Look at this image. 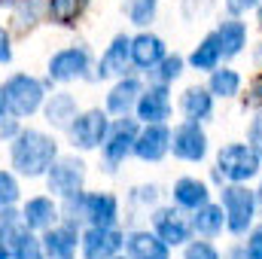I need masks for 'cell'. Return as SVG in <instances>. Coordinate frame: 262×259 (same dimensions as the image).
<instances>
[{"label": "cell", "mask_w": 262, "mask_h": 259, "mask_svg": "<svg viewBox=\"0 0 262 259\" xmlns=\"http://www.w3.org/2000/svg\"><path fill=\"white\" fill-rule=\"evenodd\" d=\"M134 201H140V204H146V201H156V186H140V189H134L131 195Z\"/></svg>", "instance_id": "obj_43"}, {"label": "cell", "mask_w": 262, "mask_h": 259, "mask_svg": "<svg viewBox=\"0 0 262 259\" xmlns=\"http://www.w3.org/2000/svg\"><path fill=\"white\" fill-rule=\"evenodd\" d=\"M134 110H137V119H140L143 125H149V122H165L168 113H171V95H168V85H165V82L149 85V89L140 95V101H137Z\"/></svg>", "instance_id": "obj_16"}, {"label": "cell", "mask_w": 262, "mask_h": 259, "mask_svg": "<svg viewBox=\"0 0 262 259\" xmlns=\"http://www.w3.org/2000/svg\"><path fill=\"white\" fill-rule=\"evenodd\" d=\"M259 153L250 143H229L216 156V177H226L232 183H247L259 174Z\"/></svg>", "instance_id": "obj_4"}, {"label": "cell", "mask_w": 262, "mask_h": 259, "mask_svg": "<svg viewBox=\"0 0 262 259\" xmlns=\"http://www.w3.org/2000/svg\"><path fill=\"white\" fill-rule=\"evenodd\" d=\"M21 226H25V223H21V210H15V207L0 210V241H9Z\"/></svg>", "instance_id": "obj_34"}, {"label": "cell", "mask_w": 262, "mask_h": 259, "mask_svg": "<svg viewBox=\"0 0 262 259\" xmlns=\"http://www.w3.org/2000/svg\"><path fill=\"white\" fill-rule=\"evenodd\" d=\"M89 70H92V52L85 46H67L49 58V79L52 82L82 79V76H89Z\"/></svg>", "instance_id": "obj_9"}, {"label": "cell", "mask_w": 262, "mask_h": 259, "mask_svg": "<svg viewBox=\"0 0 262 259\" xmlns=\"http://www.w3.org/2000/svg\"><path fill=\"white\" fill-rule=\"evenodd\" d=\"M244 259H262V226H256L247 235V247H244Z\"/></svg>", "instance_id": "obj_37"}, {"label": "cell", "mask_w": 262, "mask_h": 259, "mask_svg": "<svg viewBox=\"0 0 262 259\" xmlns=\"http://www.w3.org/2000/svg\"><path fill=\"white\" fill-rule=\"evenodd\" d=\"M256 6H259V0H226V9H229L232 15H241V12L256 9Z\"/></svg>", "instance_id": "obj_39"}, {"label": "cell", "mask_w": 262, "mask_h": 259, "mask_svg": "<svg viewBox=\"0 0 262 259\" xmlns=\"http://www.w3.org/2000/svg\"><path fill=\"white\" fill-rule=\"evenodd\" d=\"M216 37H220L223 58H235V55L247 46V28H244V21H235V18L223 21V25L216 28Z\"/></svg>", "instance_id": "obj_24"}, {"label": "cell", "mask_w": 262, "mask_h": 259, "mask_svg": "<svg viewBox=\"0 0 262 259\" xmlns=\"http://www.w3.org/2000/svg\"><path fill=\"white\" fill-rule=\"evenodd\" d=\"M70 143L79 146V149H98L104 146L107 134H110V119L104 110H85V113H76V119L70 122Z\"/></svg>", "instance_id": "obj_6"}, {"label": "cell", "mask_w": 262, "mask_h": 259, "mask_svg": "<svg viewBox=\"0 0 262 259\" xmlns=\"http://www.w3.org/2000/svg\"><path fill=\"white\" fill-rule=\"evenodd\" d=\"M18 131H21V128H18L15 116H12V119H3V122H0V140H12Z\"/></svg>", "instance_id": "obj_41"}, {"label": "cell", "mask_w": 262, "mask_h": 259, "mask_svg": "<svg viewBox=\"0 0 262 259\" xmlns=\"http://www.w3.org/2000/svg\"><path fill=\"white\" fill-rule=\"evenodd\" d=\"M134 140H137V122L128 119V116H119V119L110 125V134H107V140H104V146H101L107 171H116L131 153H134Z\"/></svg>", "instance_id": "obj_7"}, {"label": "cell", "mask_w": 262, "mask_h": 259, "mask_svg": "<svg viewBox=\"0 0 262 259\" xmlns=\"http://www.w3.org/2000/svg\"><path fill=\"white\" fill-rule=\"evenodd\" d=\"M149 73H152L156 82H165V85H168V82H174V79L183 73V58H180V55H165Z\"/></svg>", "instance_id": "obj_32"}, {"label": "cell", "mask_w": 262, "mask_h": 259, "mask_svg": "<svg viewBox=\"0 0 262 259\" xmlns=\"http://www.w3.org/2000/svg\"><path fill=\"white\" fill-rule=\"evenodd\" d=\"M85 6H89V0H49V21L70 28L85 12Z\"/></svg>", "instance_id": "obj_29"}, {"label": "cell", "mask_w": 262, "mask_h": 259, "mask_svg": "<svg viewBox=\"0 0 262 259\" xmlns=\"http://www.w3.org/2000/svg\"><path fill=\"white\" fill-rule=\"evenodd\" d=\"M82 259H113L125 247V235L116 232L113 226H89L79 235Z\"/></svg>", "instance_id": "obj_10"}, {"label": "cell", "mask_w": 262, "mask_h": 259, "mask_svg": "<svg viewBox=\"0 0 262 259\" xmlns=\"http://www.w3.org/2000/svg\"><path fill=\"white\" fill-rule=\"evenodd\" d=\"M125 253L128 259H171L168 244L156 232H143V229L125 235Z\"/></svg>", "instance_id": "obj_18"}, {"label": "cell", "mask_w": 262, "mask_h": 259, "mask_svg": "<svg viewBox=\"0 0 262 259\" xmlns=\"http://www.w3.org/2000/svg\"><path fill=\"white\" fill-rule=\"evenodd\" d=\"M238 89H241V76H238L235 70H229V67L210 70V92H213L216 98H235Z\"/></svg>", "instance_id": "obj_30"}, {"label": "cell", "mask_w": 262, "mask_h": 259, "mask_svg": "<svg viewBox=\"0 0 262 259\" xmlns=\"http://www.w3.org/2000/svg\"><path fill=\"white\" fill-rule=\"evenodd\" d=\"M21 223L31 232H46L55 223H61V207L49 195H34L21 204Z\"/></svg>", "instance_id": "obj_14"}, {"label": "cell", "mask_w": 262, "mask_h": 259, "mask_svg": "<svg viewBox=\"0 0 262 259\" xmlns=\"http://www.w3.org/2000/svg\"><path fill=\"white\" fill-rule=\"evenodd\" d=\"M152 229H156V235H159L168 247H180V244H186L189 235H192V223H186L183 213L174 210V207H159V210H152Z\"/></svg>", "instance_id": "obj_13"}, {"label": "cell", "mask_w": 262, "mask_h": 259, "mask_svg": "<svg viewBox=\"0 0 262 259\" xmlns=\"http://www.w3.org/2000/svg\"><path fill=\"white\" fill-rule=\"evenodd\" d=\"M6 113H9V110H6V98H3V89H0V122L6 119Z\"/></svg>", "instance_id": "obj_45"}, {"label": "cell", "mask_w": 262, "mask_h": 259, "mask_svg": "<svg viewBox=\"0 0 262 259\" xmlns=\"http://www.w3.org/2000/svg\"><path fill=\"white\" fill-rule=\"evenodd\" d=\"M162 58H165V43H162V37H156V34H137V37L131 40V61L137 67L152 70Z\"/></svg>", "instance_id": "obj_21"}, {"label": "cell", "mask_w": 262, "mask_h": 259, "mask_svg": "<svg viewBox=\"0 0 262 259\" xmlns=\"http://www.w3.org/2000/svg\"><path fill=\"white\" fill-rule=\"evenodd\" d=\"M113 259H128V256H113Z\"/></svg>", "instance_id": "obj_49"}, {"label": "cell", "mask_w": 262, "mask_h": 259, "mask_svg": "<svg viewBox=\"0 0 262 259\" xmlns=\"http://www.w3.org/2000/svg\"><path fill=\"white\" fill-rule=\"evenodd\" d=\"M247 101L250 104H256V107H262V73L253 79V85H250V95H247Z\"/></svg>", "instance_id": "obj_42"}, {"label": "cell", "mask_w": 262, "mask_h": 259, "mask_svg": "<svg viewBox=\"0 0 262 259\" xmlns=\"http://www.w3.org/2000/svg\"><path fill=\"white\" fill-rule=\"evenodd\" d=\"M18 201V180L12 171H0V210L15 207Z\"/></svg>", "instance_id": "obj_33"}, {"label": "cell", "mask_w": 262, "mask_h": 259, "mask_svg": "<svg viewBox=\"0 0 262 259\" xmlns=\"http://www.w3.org/2000/svg\"><path fill=\"white\" fill-rule=\"evenodd\" d=\"M250 146L259 153V159H262V113L253 119V125H250Z\"/></svg>", "instance_id": "obj_40"}, {"label": "cell", "mask_w": 262, "mask_h": 259, "mask_svg": "<svg viewBox=\"0 0 262 259\" xmlns=\"http://www.w3.org/2000/svg\"><path fill=\"white\" fill-rule=\"evenodd\" d=\"M0 89L6 98V110L15 119H28L46 104V85L31 73H12Z\"/></svg>", "instance_id": "obj_3"}, {"label": "cell", "mask_w": 262, "mask_h": 259, "mask_svg": "<svg viewBox=\"0 0 262 259\" xmlns=\"http://www.w3.org/2000/svg\"><path fill=\"white\" fill-rule=\"evenodd\" d=\"M210 201V192H207V183H201L195 177H180L174 183V204L177 207H186V210H198L201 204Z\"/></svg>", "instance_id": "obj_22"}, {"label": "cell", "mask_w": 262, "mask_h": 259, "mask_svg": "<svg viewBox=\"0 0 262 259\" xmlns=\"http://www.w3.org/2000/svg\"><path fill=\"white\" fill-rule=\"evenodd\" d=\"M46 183H49V192L58 195V198H70V195L82 192V183H85V165H82L76 156L55 159L52 168L46 171Z\"/></svg>", "instance_id": "obj_8"}, {"label": "cell", "mask_w": 262, "mask_h": 259, "mask_svg": "<svg viewBox=\"0 0 262 259\" xmlns=\"http://www.w3.org/2000/svg\"><path fill=\"white\" fill-rule=\"evenodd\" d=\"M64 213L61 220L79 226V223H89V226H116L119 220V201L116 195L110 192H76L64 198Z\"/></svg>", "instance_id": "obj_2"}, {"label": "cell", "mask_w": 262, "mask_h": 259, "mask_svg": "<svg viewBox=\"0 0 262 259\" xmlns=\"http://www.w3.org/2000/svg\"><path fill=\"white\" fill-rule=\"evenodd\" d=\"M256 207H262V186H259V192H256Z\"/></svg>", "instance_id": "obj_47"}, {"label": "cell", "mask_w": 262, "mask_h": 259, "mask_svg": "<svg viewBox=\"0 0 262 259\" xmlns=\"http://www.w3.org/2000/svg\"><path fill=\"white\" fill-rule=\"evenodd\" d=\"M76 244H79V226H73L67 220L43 232L46 259H76Z\"/></svg>", "instance_id": "obj_15"}, {"label": "cell", "mask_w": 262, "mask_h": 259, "mask_svg": "<svg viewBox=\"0 0 262 259\" xmlns=\"http://www.w3.org/2000/svg\"><path fill=\"white\" fill-rule=\"evenodd\" d=\"M18 0H0V6H15Z\"/></svg>", "instance_id": "obj_46"}, {"label": "cell", "mask_w": 262, "mask_h": 259, "mask_svg": "<svg viewBox=\"0 0 262 259\" xmlns=\"http://www.w3.org/2000/svg\"><path fill=\"white\" fill-rule=\"evenodd\" d=\"M171 153L183 162H201L207 156V134L198 122H183L171 131Z\"/></svg>", "instance_id": "obj_11"}, {"label": "cell", "mask_w": 262, "mask_h": 259, "mask_svg": "<svg viewBox=\"0 0 262 259\" xmlns=\"http://www.w3.org/2000/svg\"><path fill=\"white\" fill-rule=\"evenodd\" d=\"M183 259H220V253H216L207 241H192V244L186 247Z\"/></svg>", "instance_id": "obj_36"}, {"label": "cell", "mask_w": 262, "mask_h": 259, "mask_svg": "<svg viewBox=\"0 0 262 259\" xmlns=\"http://www.w3.org/2000/svg\"><path fill=\"white\" fill-rule=\"evenodd\" d=\"M128 64H131V37L119 34V37H113V43L104 49V55H101V61H98V70H95V76H98V79L125 76Z\"/></svg>", "instance_id": "obj_17"}, {"label": "cell", "mask_w": 262, "mask_h": 259, "mask_svg": "<svg viewBox=\"0 0 262 259\" xmlns=\"http://www.w3.org/2000/svg\"><path fill=\"white\" fill-rule=\"evenodd\" d=\"M58 159V143L55 137L43 134L37 128H28V131H18L12 140H9V162L15 168V174L21 177H43L52 162Z\"/></svg>", "instance_id": "obj_1"}, {"label": "cell", "mask_w": 262, "mask_h": 259, "mask_svg": "<svg viewBox=\"0 0 262 259\" xmlns=\"http://www.w3.org/2000/svg\"><path fill=\"white\" fill-rule=\"evenodd\" d=\"M256 9H259V25H262V0H259V6H256Z\"/></svg>", "instance_id": "obj_48"}, {"label": "cell", "mask_w": 262, "mask_h": 259, "mask_svg": "<svg viewBox=\"0 0 262 259\" xmlns=\"http://www.w3.org/2000/svg\"><path fill=\"white\" fill-rule=\"evenodd\" d=\"M140 95H143L140 79H134V76H122V79L110 89V95H107V113H113V116H128L131 110L137 107Z\"/></svg>", "instance_id": "obj_19"}, {"label": "cell", "mask_w": 262, "mask_h": 259, "mask_svg": "<svg viewBox=\"0 0 262 259\" xmlns=\"http://www.w3.org/2000/svg\"><path fill=\"white\" fill-rule=\"evenodd\" d=\"M223 210H226V229L235 235H244L256 217V192H250L241 183H232L223 189Z\"/></svg>", "instance_id": "obj_5"}, {"label": "cell", "mask_w": 262, "mask_h": 259, "mask_svg": "<svg viewBox=\"0 0 262 259\" xmlns=\"http://www.w3.org/2000/svg\"><path fill=\"white\" fill-rule=\"evenodd\" d=\"M0 259H12V250H9L6 241H0Z\"/></svg>", "instance_id": "obj_44"}, {"label": "cell", "mask_w": 262, "mask_h": 259, "mask_svg": "<svg viewBox=\"0 0 262 259\" xmlns=\"http://www.w3.org/2000/svg\"><path fill=\"white\" fill-rule=\"evenodd\" d=\"M9 250H12V259H46V250H43V238H37V232L31 229H18L9 241Z\"/></svg>", "instance_id": "obj_26"}, {"label": "cell", "mask_w": 262, "mask_h": 259, "mask_svg": "<svg viewBox=\"0 0 262 259\" xmlns=\"http://www.w3.org/2000/svg\"><path fill=\"white\" fill-rule=\"evenodd\" d=\"M12 61V40H9V31L0 25V64H9Z\"/></svg>", "instance_id": "obj_38"}, {"label": "cell", "mask_w": 262, "mask_h": 259, "mask_svg": "<svg viewBox=\"0 0 262 259\" xmlns=\"http://www.w3.org/2000/svg\"><path fill=\"white\" fill-rule=\"evenodd\" d=\"M43 18H49V0H18L15 3V25H18V31H31Z\"/></svg>", "instance_id": "obj_27"}, {"label": "cell", "mask_w": 262, "mask_h": 259, "mask_svg": "<svg viewBox=\"0 0 262 259\" xmlns=\"http://www.w3.org/2000/svg\"><path fill=\"white\" fill-rule=\"evenodd\" d=\"M226 226V210L223 204H201L198 210H192V232H198L201 238H213L220 235Z\"/></svg>", "instance_id": "obj_23"}, {"label": "cell", "mask_w": 262, "mask_h": 259, "mask_svg": "<svg viewBox=\"0 0 262 259\" xmlns=\"http://www.w3.org/2000/svg\"><path fill=\"white\" fill-rule=\"evenodd\" d=\"M180 107H183L186 119L201 122V119H207V116L213 113V92L192 85V89H186V92H183V101H180Z\"/></svg>", "instance_id": "obj_25"}, {"label": "cell", "mask_w": 262, "mask_h": 259, "mask_svg": "<svg viewBox=\"0 0 262 259\" xmlns=\"http://www.w3.org/2000/svg\"><path fill=\"white\" fill-rule=\"evenodd\" d=\"M43 113H46V122L52 125V128H70V122L76 119V98L70 95V92H55V95H49V101L43 104Z\"/></svg>", "instance_id": "obj_20"}, {"label": "cell", "mask_w": 262, "mask_h": 259, "mask_svg": "<svg viewBox=\"0 0 262 259\" xmlns=\"http://www.w3.org/2000/svg\"><path fill=\"white\" fill-rule=\"evenodd\" d=\"M220 58H223L220 37H216V34H207V37L195 46V52L189 55V64L195 67V70H216Z\"/></svg>", "instance_id": "obj_28"}, {"label": "cell", "mask_w": 262, "mask_h": 259, "mask_svg": "<svg viewBox=\"0 0 262 259\" xmlns=\"http://www.w3.org/2000/svg\"><path fill=\"white\" fill-rule=\"evenodd\" d=\"M156 9H159V0H128L125 3V12H128V21L143 28L156 18Z\"/></svg>", "instance_id": "obj_31"}, {"label": "cell", "mask_w": 262, "mask_h": 259, "mask_svg": "<svg viewBox=\"0 0 262 259\" xmlns=\"http://www.w3.org/2000/svg\"><path fill=\"white\" fill-rule=\"evenodd\" d=\"M171 153V131L165 128V122H149L137 131L134 140V156L140 162H159Z\"/></svg>", "instance_id": "obj_12"}, {"label": "cell", "mask_w": 262, "mask_h": 259, "mask_svg": "<svg viewBox=\"0 0 262 259\" xmlns=\"http://www.w3.org/2000/svg\"><path fill=\"white\" fill-rule=\"evenodd\" d=\"M213 6H216V0H183V3H180L186 21H201V18H207Z\"/></svg>", "instance_id": "obj_35"}]
</instances>
